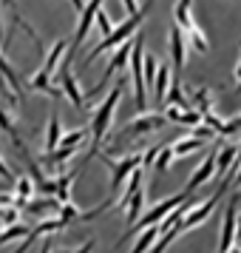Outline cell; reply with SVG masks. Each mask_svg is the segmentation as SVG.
<instances>
[{"label": "cell", "mask_w": 241, "mask_h": 253, "mask_svg": "<svg viewBox=\"0 0 241 253\" xmlns=\"http://www.w3.org/2000/svg\"><path fill=\"white\" fill-rule=\"evenodd\" d=\"M94 23L100 26V32H103V35H111V29H114L111 17H108V14L103 12V6H100V9H97V14H94Z\"/></svg>", "instance_id": "30"}, {"label": "cell", "mask_w": 241, "mask_h": 253, "mask_svg": "<svg viewBox=\"0 0 241 253\" xmlns=\"http://www.w3.org/2000/svg\"><path fill=\"white\" fill-rule=\"evenodd\" d=\"M236 131H241V114L236 117V120H230V123H224L218 134H221V137H230V134H236Z\"/></svg>", "instance_id": "32"}, {"label": "cell", "mask_w": 241, "mask_h": 253, "mask_svg": "<svg viewBox=\"0 0 241 253\" xmlns=\"http://www.w3.org/2000/svg\"><path fill=\"white\" fill-rule=\"evenodd\" d=\"M0 176H3L6 182H14V173L9 171V165H6V162H3V160H0Z\"/></svg>", "instance_id": "34"}, {"label": "cell", "mask_w": 241, "mask_h": 253, "mask_svg": "<svg viewBox=\"0 0 241 253\" xmlns=\"http://www.w3.org/2000/svg\"><path fill=\"white\" fill-rule=\"evenodd\" d=\"M14 182H17V196H26V199H29V196H32V179H26V176H20V179H14Z\"/></svg>", "instance_id": "33"}, {"label": "cell", "mask_w": 241, "mask_h": 253, "mask_svg": "<svg viewBox=\"0 0 241 253\" xmlns=\"http://www.w3.org/2000/svg\"><path fill=\"white\" fill-rule=\"evenodd\" d=\"M6 3H9V6H14V0H6Z\"/></svg>", "instance_id": "39"}, {"label": "cell", "mask_w": 241, "mask_h": 253, "mask_svg": "<svg viewBox=\"0 0 241 253\" xmlns=\"http://www.w3.org/2000/svg\"><path fill=\"white\" fill-rule=\"evenodd\" d=\"M236 80H239V85H236V91L241 94V57H239V66H236Z\"/></svg>", "instance_id": "37"}, {"label": "cell", "mask_w": 241, "mask_h": 253, "mask_svg": "<svg viewBox=\"0 0 241 253\" xmlns=\"http://www.w3.org/2000/svg\"><path fill=\"white\" fill-rule=\"evenodd\" d=\"M60 71V85H63V91H66V97H69L71 103L77 105V108H82L85 105V97H82L80 85H77V80H74V74H71V66L69 63H60L57 66Z\"/></svg>", "instance_id": "14"}, {"label": "cell", "mask_w": 241, "mask_h": 253, "mask_svg": "<svg viewBox=\"0 0 241 253\" xmlns=\"http://www.w3.org/2000/svg\"><path fill=\"white\" fill-rule=\"evenodd\" d=\"M168 88H171V66H159L156 69V80H153V100H156V105L165 103Z\"/></svg>", "instance_id": "18"}, {"label": "cell", "mask_w": 241, "mask_h": 253, "mask_svg": "<svg viewBox=\"0 0 241 253\" xmlns=\"http://www.w3.org/2000/svg\"><path fill=\"white\" fill-rule=\"evenodd\" d=\"M66 46H69L66 40H57V43L51 46V51H48V57H46V66L32 77V88H43V91H48L51 97H63V91L51 88V74L57 71L60 60H63V54H66Z\"/></svg>", "instance_id": "5"}, {"label": "cell", "mask_w": 241, "mask_h": 253, "mask_svg": "<svg viewBox=\"0 0 241 253\" xmlns=\"http://www.w3.org/2000/svg\"><path fill=\"white\" fill-rule=\"evenodd\" d=\"M236 219H239V199H233V205L227 208V216L221 225V239H218V253H227L236 242Z\"/></svg>", "instance_id": "13"}, {"label": "cell", "mask_w": 241, "mask_h": 253, "mask_svg": "<svg viewBox=\"0 0 241 253\" xmlns=\"http://www.w3.org/2000/svg\"><path fill=\"white\" fill-rule=\"evenodd\" d=\"M131 46H134V43H128V40L122 43V46H116V54L111 57V63L105 66V74L100 77V83L94 85L91 91H88V97H94L97 91H103V88H105V83L111 80V74H114V71H119L122 66H125V63H128V57H131Z\"/></svg>", "instance_id": "11"}, {"label": "cell", "mask_w": 241, "mask_h": 253, "mask_svg": "<svg viewBox=\"0 0 241 253\" xmlns=\"http://www.w3.org/2000/svg\"><path fill=\"white\" fill-rule=\"evenodd\" d=\"M0 77L9 83V88H12V100H17L20 91H23V85H20V77L14 74V69L9 66V60L3 57V51H0Z\"/></svg>", "instance_id": "19"}, {"label": "cell", "mask_w": 241, "mask_h": 253, "mask_svg": "<svg viewBox=\"0 0 241 253\" xmlns=\"http://www.w3.org/2000/svg\"><path fill=\"white\" fill-rule=\"evenodd\" d=\"M142 46H145V37L139 35L137 43L131 46L134 51V63H131V71H134V97H137V111L142 114L145 108H148V94H145V77H142Z\"/></svg>", "instance_id": "8"}, {"label": "cell", "mask_w": 241, "mask_h": 253, "mask_svg": "<svg viewBox=\"0 0 241 253\" xmlns=\"http://www.w3.org/2000/svg\"><path fill=\"white\" fill-rule=\"evenodd\" d=\"M171 54H173L171 69L176 71V80H179V77H182V69H184V35H182L179 26L171 29Z\"/></svg>", "instance_id": "15"}, {"label": "cell", "mask_w": 241, "mask_h": 253, "mask_svg": "<svg viewBox=\"0 0 241 253\" xmlns=\"http://www.w3.org/2000/svg\"><path fill=\"white\" fill-rule=\"evenodd\" d=\"M156 236H159V230L148 225V228L142 230V236H139V242L134 245V251H131V253H148V251H150V245L156 242Z\"/></svg>", "instance_id": "21"}, {"label": "cell", "mask_w": 241, "mask_h": 253, "mask_svg": "<svg viewBox=\"0 0 241 253\" xmlns=\"http://www.w3.org/2000/svg\"><path fill=\"white\" fill-rule=\"evenodd\" d=\"M142 202H145V191L139 188L137 194L131 196V202L125 205V225H128V228H131V225L142 216Z\"/></svg>", "instance_id": "20"}, {"label": "cell", "mask_w": 241, "mask_h": 253, "mask_svg": "<svg viewBox=\"0 0 241 253\" xmlns=\"http://www.w3.org/2000/svg\"><path fill=\"white\" fill-rule=\"evenodd\" d=\"M142 77H145V91H148V85L153 88V80H156V60L153 57H142Z\"/></svg>", "instance_id": "27"}, {"label": "cell", "mask_w": 241, "mask_h": 253, "mask_svg": "<svg viewBox=\"0 0 241 253\" xmlns=\"http://www.w3.org/2000/svg\"><path fill=\"white\" fill-rule=\"evenodd\" d=\"M190 97H193L196 111H199V114H207V111H213V100H210V91H207V88H196Z\"/></svg>", "instance_id": "25"}, {"label": "cell", "mask_w": 241, "mask_h": 253, "mask_svg": "<svg viewBox=\"0 0 241 253\" xmlns=\"http://www.w3.org/2000/svg\"><path fill=\"white\" fill-rule=\"evenodd\" d=\"M202 142H205V139H196V137L182 139V142H176V145H171V148H173V157H187V154H193V151H199V148H202Z\"/></svg>", "instance_id": "23"}, {"label": "cell", "mask_w": 241, "mask_h": 253, "mask_svg": "<svg viewBox=\"0 0 241 253\" xmlns=\"http://www.w3.org/2000/svg\"><path fill=\"white\" fill-rule=\"evenodd\" d=\"M216 151L218 148H213L210 154H207L205 160H202V165L193 171V176H190V182H187V194H193L196 188H202L205 182H210L213 176H216Z\"/></svg>", "instance_id": "12"}, {"label": "cell", "mask_w": 241, "mask_h": 253, "mask_svg": "<svg viewBox=\"0 0 241 253\" xmlns=\"http://www.w3.org/2000/svg\"><path fill=\"white\" fill-rule=\"evenodd\" d=\"M0 230H3V225H0Z\"/></svg>", "instance_id": "42"}, {"label": "cell", "mask_w": 241, "mask_h": 253, "mask_svg": "<svg viewBox=\"0 0 241 253\" xmlns=\"http://www.w3.org/2000/svg\"><path fill=\"white\" fill-rule=\"evenodd\" d=\"M125 3V9H128V14H134L139 9V0H122Z\"/></svg>", "instance_id": "35"}, {"label": "cell", "mask_w": 241, "mask_h": 253, "mask_svg": "<svg viewBox=\"0 0 241 253\" xmlns=\"http://www.w3.org/2000/svg\"><path fill=\"white\" fill-rule=\"evenodd\" d=\"M32 228H26V225H20V222H12L6 230H0V245H6V242L17 239V236H26Z\"/></svg>", "instance_id": "26"}, {"label": "cell", "mask_w": 241, "mask_h": 253, "mask_svg": "<svg viewBox=\"0 0 241 253\" xmlns=\"http://www.w3.org/2000/svg\"><path fill=\"white\" fill-rule=\"evenodd\" d=\"M82 168H85V165H80V168H74L71 173H63V176L54 179V196H57L60 202H71V182L82 173Z\"/></svg>", "instance_id": "17"}, {"label": "cell", "mask_w": 241, "mask_h": 253, "mask_svg": "<svg viewBox=\"0 0 241 253\" xmlns=\"http://www.w3.org/2000/svg\"><path fill=\"white\" fill-rule=\"evenodd\" d=\"M71 6H74V9H82L85 3H82V0H71Z\"/></svg>", "instance_id": "38"}, {"label": "cell", "mask_w": 241, "mask_h": 253, "mask_svg": "<svg viewBox=\"0 0 241 253\" xmlns=\"http://www.w3.org/2000/svg\"><path fill=\"white\" fill-rule=\"evenodd\" d=\"M173 17H176V26H179L182 32L190 35L196 51H199V54H205L210 46H207V37L202 35L199 23L193 20V0H179V3H176V9H173Z\"/></svg>", "instance_id": "3"}, {"label": "cell", "mask_w": 241, "mask_h": 253, "mask_svg": "<svg viewBox=\"0 0 241 253\" xmlns=\"http://www.w3.org/2000/svg\"><path fill=\"white\" fill-rule=\"evenodd\" d=\"M165 120H168V123H179V126H196V123H202V114H199V111H196V108H176V105H173V108H168V111H165Z\"/></svg>", "instance_id": "16"}, {"label": "cell", "mask_w": 241, "mask_h": 253, "mask_svg": "<svg viewBox=\"0 0 241 253\" xmlns=\"http://www.w3.org/2000/svg\"><path fill=\"white\" fill-rule=\"evenodd\" d=\"M165 97H168L176 108H190V105H187V100H184V94H182V83H179V80L168 88V94H165Z\"/></svg>", "instance_id": "28"}, {"label": "cell", "mask_w": 241, "mask_h": 253, "mask_svg": "<svg viewBox=\"0 0 241 253\" xmlns=\"http://www.w3.org/2000/svg\"><path fill=\"white\" fill-rule=\"evenodd\" d=\"M91 251H94V242L88 239V242H85V245H82V248H77V251H74V253H91Z\"/></svg>", "instance_id": "36"}, {"label": "cell", "mask_w": 241, "mask_h": 253, "mask_svg": "<svg viewBox=\"0 0 241 253\" xmlns=\"http://www.w3.org/2000/svg\"><path fill=\"white\" fill-rule=\"evenodd\" d=\"M168 123L165 120V114H142L137 117V120H131L122 131H119V139H131V137H142V134H150V131H156V128H162Z\"/></svg>", "instance_id": "9"}, {"label": "cell", "mask_w": 241, "mask_h": 253, "mask_svg": "<svg viewBox=\"0 0 241 253\" xmlns=\"http://www.w3.org/2000/svg\"><path fill=\"white\" fill-rule=\"evenodd\" d=\"M193 131H190V137H196V139H210V137H216V131L210 126H205V123H196V126H190Z\"/></svg>", "instance_id": "31"}, {"label": "cell", "mask_w": 241, "mask_h": 253, "mask_svg": "<svg viewBox=\"0 0 241 253\" xmlns=\"http://www.w3.org/2000/svg\"><path fill=\"white\" fill-rule=\"evenodd\" d=\"M100 6H103V0H88V6H82V9H80V23H77L74 40L69 43L66 60H60V63H71V57L77 54V48L82 46V40H85V35H88V29H91V23H94V14H97V9H100Z\"/></svg>", "instance_id": "7"}, {"label": "cell", "mask_w": 241, "mask_h": 253, "mask_svg": "<svg viewBox=\"0 0 241 253\" xmlns=\"http://www.w3.org/2000/svg\"><path fill=\"white\" fill-rule=\"evenodd\" d=\"M171 160H173V148H171V145L159 148V151H156V171H168Z\"/></svg>", "instance_id": "29"}, {"label": "cell", "mask_w": 241, "mask_h": 253, "mask_svg": "<svg viewBox=\"0 0 241 253\" xmlns=\"http://www.w3.org/2000/svg\"><path fill=\"white\" fill-rule=\"evenodd\" d=\"M221 194H224V185H221L216 194L207 199V202H202V208H190V211L179 219V230H190V228H196V225H202V222L213 213V208H216V202L221 199Z\"/></svg>", "instance_id": "10"}, {"label": "cell", "mask_w": 241, "mask_h": 253, "mask_svg": "<svg viewBox=\"0 0 241 253\" xmlns=\"http://www.w3.org/2000/svg\"><path fill=\"white\" fill-rule=\"evenodd\" d=\"M236 199H239V202H241V194H239V196H236Z\"/></svg>", "instance_id": "41"}, {"label": "cell", "mask_w": 241, "mask_h": 253, "mask_svg": "<svg viewBox=\"0 0 241 253\" xmlns=\"http://www.w3.org/2000/svg\"><path fill=\"white\" fill-rule=\"evenodd\" d=\"M0 37H3V26H0Z\"/></svg>", "instance_id": "40"}, {"label": "cell", "mask_w": 241, "mask_h": 253, "mask_svg": "<svg viewBox=\"0 0 241 253\" xmlns=\"http://www.w3.org/2000/svg\"><path fill=\"white\" fill-rule=\"evenodd\" d=\"M233 160H236V148H233V145L216 151V173H224L230 165H233Z\"/></svg>", "instance_id": "24"}, {"label": "cell", "mask_w": 241, "mask_h": 253, "mask_svg": "<svg viewBox=\"0 0 241 253\" xmlns=\"http://www.w3.org/2000/svg\"><path fill=\"white\" fill-rule=\"evenodd\" d=\"M187 196H190V194L184 191V194H176V196H171V199H165V202H159V205L153 208L150 213H145L142 219H137V222H134V225H131V228H128L125 233H122V239L116 242V248H122V245H125V242L131 239V236H134V233H139V230H145L148 225H156L159 219H165V216H168V213L173 211V208L179 205V202H184Z\"/></svg>", "instance_id": "4"}, {"label": "cell", "mask_w": 241, "mask_h": 253, "mask_svg": "<svg viewBox=\"0 0 241 253\" xmlns=\"http://www.w3.org/2000/svg\"><path fill=\"white\" fill-rule=\"evenodd\" d=\"M122 91H125V80H119L111 88V94L105 97V103L97 108V114H94V123H91V148H88V154H85V165H88V160H94L97 154H100V145H103L105 134H108V126H111V120H114V111H116V103L122 100Z\"/></svg>", "instance_id": "1"}, {"label": "cell", "mask_w": 241, "mask_h": 253, "mask_svg": "<svg viewBox=\"0 0 241 253\" xmlns=\"http://www.w3.org/2000/svg\"><path fill=\"white\" fill-rule=\"evenodd\" d=\"M105 165L111 168V196L119 194V188L128 182V176L142 168V154H134V157H125V160H105Z\"/></svg>", "instance_id": "6"}, {"label": "cell", "mask_w": 241, "mask_h": 253, "mask_svg": "<svg viewBox=\"0 0 241 253\" xmlns=\"http://www.w3.org/2000/svg\"><path fill=\"white\" fill-rule=\"evenodd\" d=\"M60 117L51 114V120H48V137H46V151H54L60 145Z\"/></svg>", "instance_id": "22"}, {"label": "cell", "mask_w": 241, "mask_h": 253, "mask_svg": "<svg viewBox=\"0 0 241 253\" xmlns=\"http://www.w3.org/2000/svg\"><path fill=\"white\" fill-rule=\"evenodd\" d=\"M150 3H153V0H145V3L139 6L137 12H134L131 17H128L125 23L114 26V29H111V35H105V37H103V43H100V46L94 48L91 54H88V60H85V63H91V60H97L100 54H103V51H108V48L122 46V43L128 40V37L134 35V29H139V23H142V20L148 17V12H150Z\"/></svg>", "instance_id": "2"}]
</instances>
